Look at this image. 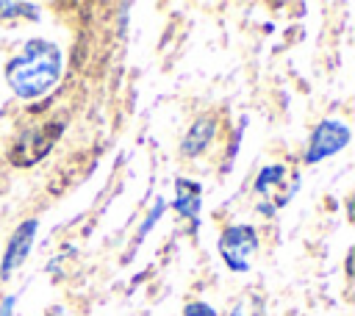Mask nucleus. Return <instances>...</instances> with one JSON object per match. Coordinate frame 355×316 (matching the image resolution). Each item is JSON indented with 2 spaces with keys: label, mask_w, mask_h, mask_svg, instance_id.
Returning a JSON list of instances; mask_svg holds the SVG:
<instances>
[{
  "label": "nucleus",
  "mask_w": 355,
  "mask_h": 316,
  "mask_svg": "<svg viewBox=\"0 0 355 316\" xmlns=\"http://www.w3.org/2000/svg\"><path fill=\"white\" fill-rule=\"evenodd\" d=\"M64 55L50 39H28L17 55L6 64V83L19 100H33L47 94L61 78Z\"/></svg>",
  "instance_id": "obj_1"
},
{
  "label": "nucleus",
  "mask_w": 355,
  "mask_h": 316,
  "mask_svg": "<svg viewBox=\"0 0 355 316\" xmlns=\"http://www.w3.org/2000/svg\"><path fill=\"white\" fill-rule=\"evenodd\" d=\"M258 252V230L247 222L225 225L219 233V255L230 272H250Z\"/></svg>",
  "instance_id": "obj_2"
},
{
  "label": "nucleus",
  "mask_w": 355,
  "mask_h": 316,
  "mask_svg": "<svg viewBox=\"0 0 355 316\" xmlns=\"http://www.w3.org/2000/svg\"><path fill=\"white\" fill-rule=\"evenodd\" d=\"M349 139H352V130H349L347 122L333 119V116L322 119V122L311 130V136H308L305 164H319V161H324V158H330V155H338V152L349 144Z\"/></svg>",
  "instance_id": "obj_3"
},
{
  "label": "nucleus",
  "mask_w": 355,
  "mask_h": 316,
  "mask_svg": "<svg viewBox=\"0 0 355 316\" xmlns=\"http://www.w3.org/2000/svg\"><path fill=\"white\" fill-rule=\"evenodd\" d=\"M61 130H64L61 122H47V125H36V128L22 130L17 144L11 147V164L31 166V164L42 161L50 152V147L55 144V139L61 136Z\"/></svg>",
  "instance_id": "obj_4"
},
{
  "label": "nucleus",
  "mask_w": 355,
  "mask_h": 316,
  "mask_svg": "<svg viewBox=\"0 0 355 316\" xmlns=\"http://www.w3.org/2000/svg\"><path fill=\"white\" fill-rule=\"evenodd\" d=\"M36 230H39V219H25L14 227V233L8 236V244L3 249V258H0V277L8 280L31 255V247L36 241Z\"/></svg>",
  "instance_id": "obj_5"
},
{
  "label": "nucleus",
  "mask_w": 355,
  "mask_h": 316,
  "mask_svg": "<svg viewBox=\"0 0 355 316\" xmlns=\"http://www.w3.org/2000/svg\"><path fill=\"white\" fill-rule=\"evenodd\" d=\"M214 136H216V116H214V114H200V116L189 125V130L183 133V139H180V155H183V158H197V155H202V152L211 147Z\"/></svg>",
  "instance_id": "obj_6"
},
{
  "label": "nucleus",
  "mask_w": 355,
  "mask_h": 316,
  "mask_svg": "<svg viewBox=\"0 0 355 316\" xmlns=\"http://www.w3.org/2000/svg\"><path fill=\"white\" fill-rule=\"evenodd\" d=\"M200 208H202V186L191 177H178L175 180V211L191 222V227L200 219Z\"/></svg>",
  "instance_id": "obj_7"
},
{
  "label": "nucleus",
  "mask_w": 355,
  "mask_h": 316,
  "mask_svg": "<svg viewBox=\"0 0 355 316\" xmlns=\"http://www.w3.org/2000/svg\"><path fill=\"white\" fill-rule=\"evenodd\" d=\"M286 175H288V169H286L283 164H269V166H263V169L255 175V183H252L255 194H258V197H269L277 186H283Z\"/></svg>",
  "instance_id": "obj_8"
},
{
  "label": "nucleus",
  "mask_w": 355,
  "mask_h": 316,
  "mask_svg": "<svg viewBox=\"0 0 355 316\" xmlns=\"http://www.w3.org/2000/svg\"><path fill=\"white\" fill-rule=\"evenodd\" d=\"M227 316H266V310H263V302H261V299L241 297V299L227 310Z\"/></svg>",
  "instance_id": "obj_9"
},
{
  "label": "nucleus",
  "mask_w": 355,
  "mask_h": 316,
  "mask_svg": "<svg viewBox=\"0 0 355 316\" xmlns=\"http://www.w3.org/2000/svg\"><path fill=\"white\" fill-rule=\"evenodd\" d=\"M164 211H166V202H164V200L158 197V200H155V205L150 208V213H147V219H144V222H141V227H139V236H136L139 241H144V238H147V233H150V227H153V225H155V222H158V219L164 216Z\"/></svg>",
  "instance_id": "obj_10"
},
{
  "label": "nucleus",
  "mask_w": 355,
  "mask_h": 316,
  "mask_svg": "<svg viewBox=\"0 0 355 316\" xmlns=\"http://www.w3.org/2000/svg\"><path fill=\"white\" fill-rule=\"evenodd\" d=\"M183 316H216V308L202 299H191V302H186Z\"/></svg>",
  "instance_id": "obj_11"
},
{
  "label": "nucleus",
  "mask_w": 355,
  "mask_h": 316,
  "mask_svg": "<svg viewBox=\"0 0 355 316\" xmlns=\"http://www.w3.org/2000/svg\"><path fill=\"white\" fill-rule=\"evenodd\" d=\"M14 308H17V294H6L0 299V316H14Z\"/></svg>",
  "instance_id": "obj_12"
}]
</instances>
